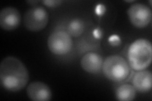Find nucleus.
Listing matches in <instances>:
<instances>
[{
    "instance_id": "8",
    "label": "nucleus",
    "mask_w": 152,
    "mask_h": 101,
    "mask_svg": "<svg viewBox=\"0 0 152 101\" xmlns=\"http://www.w3.org/2000/svg\"><path fill=\"white\" fill-rule=\"evenodd\" d=\"M28 97L33 101H48L51 99L52 92L47 84L41 81H34L27 86Z\"/></svg>"
},
{
    "instance_id": "4",
    "label": "nucleus",
    "mask_w": 152,
    "mask_h": 101,
    "mask_svg": "<svg viewBox=\"0 0 152 101\" xmlns=\"http://www.w3.org/2000/svg\"><path fill=\"white\" fill-rule=\"evenodd\" d=\"M48 21V13L42 7H34L28 9L23 18L26 28L31 32H39L44 29Z\"/></svg>"
},
{
    "instance_id": "11",
    "label": "nucleus",
    "mask_w": 152,
    "mask_h": 101,
    "mask_svg": "<svg viewBox=\"0 0 152 101\" xmlns=\"http://www.w3.org/2000/svg\"><path fill=\"white\" fill-rule=\"evenodd\" d=\"M136 91L133 85L124 84L118 86L115 92V97L120 101H131L135 99Z\"/></svg>"
},
{
    "instance_id": "14",
    "label": "nucleus",
    "mask_w": 152,
    "mask_h": 101,
    "mask_svg": "<svg viewBox=\"0 0 152 101\" xmlns=\"http://www.w3.org/2000/svg\"><path fill=\"white\" fill-rule=\"evenodd\" d=\"M28 3H29L31 5H32V6H34V5H35L36 4H37V3H39V1H27Z\"/></svg>"
},
{
    "instance_id": "7",
    "label": "nucleus",
    "mask_w": 152,
    "mask_h": 101,
    "mask_svg": "<svg viewBox=\"0 0 152 101\" xmlns=\"http://www.w3.org/2000/svg\"><path fill=\"white\" fill-rule=\"evenodd\" d=\"M21 22V15L14 7H6L0 13V26L3 30L11 31L16 29Z\"/></svg>"
},
{
    "instance_id": "5",
    "label": "nucleus",
    "mask_w": 152,
    "mask_h": 101,
    "mask_svg": "<svg viewBox=\"0 0 152 101\" xmlns=\"http://www.w3.org/2000/svg\"><path fill=\"white\" fill-rule=\"evenodd\" d=\"M73 46L72 37L67 32L58 31L53 32L48 39V47L55 55H65L71 51Z\"/></svg>"
},
{
    "instance_id": "10",
    "label": "nucleus",
    "mask_w": 152,
    "mask_h": 101,
    "mask_svg": "<svg viewBox=\"0 0 152 101\" xmlns=\"http://www.w3.org/2000/svg\"><path fill=\"white\" fill-rule=\"evenodd\" d=\"M132 85L136 92L147 93L152 86V74L149 70L137 71L132 78Z\"/></svg>"
},
{
    "instance_id": "3",
    "label": "nucleus",
    "mask_w": 152,
    "mask_h": 101,
    "mask_svg": "<svg viewBox=\"0 0 152 101\" xmlns=\"http://www.w3.org/2000/svg\"><path fill=\"white\" fill-rule=\"evenodd\" d=\"M102 71L104 75L115 82L126 80L130 73V67L127 61L119 55L108 56L103 61Z\"/></svg>"
},
{
    "instance_id": "13",
    "label": "nucleus",
    "mask_w": 152,
    "mask_h": 101,
    "mask_svg": "<svg viewBox=\"0 0 152 101\" xmlns=\"http://www.w3.org/2000/svg\"><path fill=\"white\" fill-rule=\"evenodd\" d=\"M42 3L48 7L53 8L60 5L62 1H60V0H44V1H42Z\"/></svg>"
},
{
    "instance_id": "2",
    "label": "nucleus",
    "mask_w": 152,
    "mask_h": 101,
    "mask_svg": "<svg viewBox=\"0 0 152 101\" xmlns=\"http://www.w3.org/2000/svg\"><path fill=\"white\" fill-rule=\"evenodd\" d=\"M129 65L136 71L146 69L152 60V47L150 41L138 39L133 42L127 51Z\"/></svg>"
},
{
    "instance_id": "6",
    "label": "nucleus",
    "mask_w": 152,
    "mask_h": 101,
    "mask_svg": "<svg viewBox=\"0 0 152 101\" xmlns=\"http://www.w3.org/2000/svg\"><path fill=\"white\" fill-rule=\"evenodd\" d=\"M127 15L131 23L139 28L146 27L152 18L151 9L142 3L132 4L128 9Z\"/></svg>"
},
{
    "instance_id": "1",
    "label": "nucleus",
    "mask_w": 152,
    "mask_h": 101,
    "mask_svg": "<svg viewBox=\"0 0 152 101\" xmlns=\"http://www.w3.org/2000/svg\"><path fill=\"white\" fill-rule=\"evenodd\" d=\"M29 76L23 62L13 56L6 57L0 65V80L6 90L17 92L27 85Z\"/></svg>"
},
{
    "instance_id": "12",
    "label": "nucleus",
    "mask_w": 152,
    "mask_h": 101,
    "mask_svg": "<svg viewBox=\"0 0 152 101\" xmlns=\"http://www.w3.org/2000/svg\"><path fill=\"white\" fill-rule=\"evenodd\" d=\"M84 31V23L79 18H75L71 21L67 27V33L71 36L78 37Z\"/></svg>"
},
{
    "instance_id": "9",
    "label": "nucleus",
    "mask_w": 152,
    "mask_h": 101,
    "mask_svg": "<svg viewBox=\"0 0 152 101\" xmlns=\"http://www.w3.org/2000/svg\"><path fill=\"white\" fill-rule=\"evenodd\" d=\"M103 60L102 57L96 52H90L84 54L80 60L82 68L89 73L96 74L102 68Z\"/></svg>"
}]
</instances>
